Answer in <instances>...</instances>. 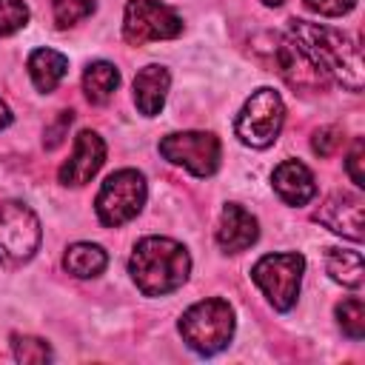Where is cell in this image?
I'll list each match as a JSON object with an SVG mask.
<instances>
[{"instance_id":"cell-1","label":"cell","mask_w":365,"mask_h":365,"mask_svg":"<svg viewBox=\"0 0 365 365\" xmlns=\"http://www.w3.org/2000/svg\"><path fill=\"white\" fill-rule=\"evenodd\" d=\"M291 34L297 40V48L325 74H331L336 83H342L351 91L362 88V51L359 46L331 29V26H319V23H308V20H294L291 23Z\"/></svg>"},{"instance_id":"cell-2","label":"cell","mask_w":365,"mask_h":365,"mask_svg":"<svg viewBox=\"0 0 365 365\" xmlns=\"http://www.w3.org/2000/svg\"><path fill=\"white\" fill-rule=\"evenodd\" d=\"M128 271L145 297H163L177 291L191 271L188 251L168 237H145L137 242Z\"/></svg>"},{"instance_id":"cell-3","label":"cell","mask_w":365,"mask_h":365,"mask_svg":"<svg viewBox=\"0 0 365 365\" xmlns=\"http://www.w3.org/2000/svg\"><path fill=\"white\" fill-rule=\"evenodd\" d=\"M180 334L185 345L202 356L222 351L234 334V311L225 299H202L180 317Z\"/></svg>"},{"instance_id":"cell-4","label":"cell","mask_w":365,"mask_h":365,"mask_svg":"<svg viewBox=\"0 0 365 365\" xmlns=\"http://www.w3.org/2000/svg\"><path fill=\"white\" fill-rule=\"evenodd\" d=\"M282 120H285V106H282V97L274 91V88H257L242 111L237 114V123H234V131L237 137L251 145V148H268L279 128H282Z\"/></svg>"},{"instance_id":"cell-5","label":"cell","mask_w":365,"mask_h":365,"mask_svg":"<svg viewBox=\"0 0 365 365\" xmlns=\"http://www.w3.org/2000/svg\"><path fill=\"white\" fill-rule=\"evenodd\" d=\"M40 220L26 202H0V262L20 265L31 259L40 245Z\"/></svg>"},{"instance_id":"cell-6","label":"cell","mask_w":365,"mask_h":365,"mask_svg":"<svg viewBox=\"0 0 365 365\" xmlns=\"http://www.w3.org/2000/svg\"><path fill=\"white\" fill-rule=\"evenodd\" d=\"M302 268H305L302 254H265L254 265L251 277L277 311H288L299 297Z\"/></svg>"},{"instance_id":"cell-7","label":"cell","mask_w":365,"mask_h":365,"mask_svg":"<svg viewBox=\"0 0 365 365\" xmlns=\"http://www.w3.org/2000/svg\"><path fill=\"white\" fill-rule=\"evenodd\" d=\"M143 205H145V180L134 168L114 171L97 194V217L103 225L111 228L137 217Z\"/></svg>"},{"instance_id":"cell-8","label":"cell","mask_w":365,"mask_h":365,"mask_svg":"<svg viewBox=\"0 0 365 365\" xmlns=\"http://www.w3.org/2000/svg\"><path fill=\"white\" fill-rule=\"evenodd\" d=\"M182 34V20L174 9L157 0H128L123 17V37L131 46H145L151 40H174Z\"/></svg>"},{"instance_id":"cell-9","label":"cell","mask_w":365,"mask_h":365,"mask_svg":"<svg viewBox=\"0 0 365 365\" xmlns=\"http://www.w3.org/2000/svg\"><path fill=\"white\" fill-rule=\"evenodd\" d=\"M160 154L197 177H211L220 165V140L208 131H180L160 140Z\"/></svg>"},{"instance_id":"cell-10","label":"cell","mask_w":365,"mask_h":365,"mask_svg":"<svg viewBox=\"0 0 365 365\" xmlns=\"http://www.w3.org/2000/svg\"><path fill=\"white\" fill-rule=\"evenodd\" d=\"M317 220H319L322 225H328L331 231H336V234L354 240V242H359V240L365 237V231H362V228H365V214H362V200H359L356 194H348V191L331 194V197L319 205Z\"/></svg>"},{"instance_id":"cell-11","label":"cell","mask_w":365,"mask_h":365,"mask_svg":"<svg viewBox=\"0 0 365 365\" xmlns=\"http://www.w3.org/2000/svg\"><path fill=\"white\" fill-rule=\"evenodd\" d=\"M103 160H106V143L100 140V134L80 131L77 140H74L71 157L60 168V182H66V185H83V182H88L100 171Z\"/></svg>"},{"instance_id":"cell-12","label":"cell","mask_w":365,"mask_h":365,"mask_svg":"<svg viewBox=\"0 0 365 365\" xmlns=\"http://www.w3.org/2000/svg\"><path fill=\"white\" fill-rule=\"evenodd\" d=\"M259 237V225L257 220L237 202H228L222 208L220 217V228H217V242L222 251H245L248 245H254Z\"/></svg>"},{"instance_id":"cell-13","label":"cell","mask_w":365,"mask_h":365,"mask_svg":"<svg viewBox=\"0 0 365 365\" xmlns=\"http://www.w3.org/2000/svg\"><path fill=\"white\" fill-rule=\"evenodd\" d=\"M274 188L288 205H305L317 194L314 174L299 160H285L274 168Z\"/></svg>"},{"instance_id":"cell-14","label":"cell","mask_w":365,"mask_h":365,"mask_svg":"<svg viewBox=\"0 0 365 365\" xmlns=\"http://www.w3.org/2000/svg\"><path fill=\"white\" fill-rule=\"evenodd\" d=\"M168 71L163 66H145L137 71L134 77V103L140 108V114L145 117H154L160 114L163 103H165V94H168Z\"/></svg>"},{"instance_id":"cell-15","label":"cell","mask_w":365,"mask_h":365,"mask_svg":"<svg viewBox=\"0 0 365 365\" xmlns=\"http://www.w3.org/2000/svg\"><path fill=\"white\" fill-rule=\"evenodd\" d=\"M277 66L282 68L285 80L297 88H317L322 86V71L291 43V40H282L277 46Z\"/></svg>"},{"instance_id":"cell-16","label":"cell","mask_w":365,"mask_h":365,"mask_svg":"<svg viewBox=\"0 0 365 365\" xmlns=\"http://www.w3.org/2000/svg\"><path fill=\"white\" fill-rule=\"evenodd\" d=\"M68 71V57L54 48H37L29 57V74L40 91H54Z\"/></svg>"},{"instance_id":"cell-17","label":"cell","mask_w":365,"mask_h":365,"mask_svg":"<svg viewBox=\"0 0 365 365\" xmlns=\"http://www.w3.org/2000/svg\"><path fill=\"white\" fill-rule=\"evenodd\" d=\"M63 265H66L68 274H74V277H80V279H88V277L103 274V268L108 265V257H106V251H103L100 245H94V242H74V245L66 251Z\"/></svg>"},{"instance_id":"cell-18","label":"cell","mask_w":365,"mask_h":365,"mask_svg":"<svg viewBox=\"0 0 365 365\" xmlns=\"http://www.w3.org/2000/svg\"><path fill=\"white\" fill-rule=\"evenodd\" d=\"M328 274L334 282L345 285V288H359L362 285V254L359 251H348V248H328L325 257Z\"/></svg>"},{"instance_id":"cell-19","label":"cell","mask_w":365,"mask_h":365,"mask_svg":"<svg viewBox=\"0 0 365 365\" xmlns=\"http://www.w3.org/2000/svg\"><path fill=\"white\" fill-rule=\"evenodd\" d=\"M117 86H120V71L106 60L91 63L83 74V91L91 103H106L117 91Z\"/></svg>"},{"instance_id":"cell-20","label":"cell","mask_w":365,"mask_h":365,"mask_svg":"<svg viewBox=\"0 0 365 365\" xmlns=\"http://www.w3.org/2000/svg\"><path fill=\"white\" fill-rule=\"evenodd\" d=\"M336 317H339V325L342 331L351 336V339H362L365 336V305L359 297H348L336 305Z\"/></svg>"},{"instance_id":"cell-21","label":"cell","mask_w":365,"mask_h":365,"mask_svg":"<svg viewBox=\"0 0 365 365\" xmlns=\"http://www.w3.org/2000/svg\"><path fill=\"white\" fill-rule=\"evenodd\" d=\"M11 351H14V359H17V362H48V359H51V348H48V342L40 339V336L14 334V336H11Z\"/></svg>"},{"instance_id":"cell-22","label":"cell","mask_w":365,"mask_h":365,"mask_svg":"<svg viewBox=\"0 0 365 365\" xmlns=\"http://www.w3.org/2000/svg\"><path fill=\"white\" fill-rule=\"evenodd\" d=\"M97 0H51V9H54V23L60 29H68L80 20H86L91 11H94Z\"/></svg>"},{"instance_id":"cell-23","label":"cell","mask_w":365,"mask_h":365,"mask_svg":"<svg viewBox=\"0 0 365 365\" xmlns=\"http://www.w3.org/2000/svg\"><path fill=\"white\" fill-rule=\"evenodd\" d=\"M29 23V6L23 0H0V37L20 31Z\"/></svg>"},{"instance_id":"cell-24","label":"cell","mask_w":365,"mask_h":365,"mask_svg":"<svg viewBox=\"0 0 365 365\" xmlns=\"http://www.w3.org/2000/svg\"><path fill=\"white\" fill-rule=\"evenodd\" d=\"M339 145H342V128H336V125L319 128V131L314 134V140H311V148H314L319 157H331Z\"/></svg>"},{"instance_id":"cell-25","label":"cell","mask_w":365,"mask_h":365,"mask_svg":"<svg viewBox=\"0 0 365 365\" xmlns=\"http://www.w3.org/2000/svg\"><path fill=\"white\" fill-rule=\"evenodd\" d=\"M354 3H356V0H305V6H308L311 11L325 14V17H339V14L351 11Z\"/></svg>"},{"instance_id":"cell-26","label":"cell","mask_w":365,"mask_h":365,"mask_svg":"<svg viewBox=\"0 0 365 365\" xmlns=\"http://www.w3.org/2000/svg\"><path fill=\"white\" fill-rule=\"evenodd\" d=\"M71 120H74V114H71V111H60V114H57V123L46 128V148H57V145L63 143L66 128L71 125Z\"/></svg>"},{"instance_id":"cell-27","label":"cell","mask_w":365,"mask_h":365,"mask_svg":"<svg viewBox=\"0 0 365 365\" xmlns=\"http://www.w3.org/2000/svg\"><path fill=\"white\" fill-rule=\"evenodd\" d=\"M348 174H351V180L362 188L365 185V174H362V143L356 140L354 143V151L348 154Z\"/></svg>"},{"instance_id":"cell-28","label":"cell","mask_w":365,"mask_h":365,"mask_svg":"<svg viewBox=\"0 0 365 365\" xmlns=\"http://www.w3.org/2000/svg\"><path fill=\"white\" fill-rule=\"evenodd\" d=\"M11 123V111H9V106L0 100V128H6Z\"/></svg>"},{"instance_id":"cell-29","label":"cell","mask_w":365,"mask_h":365,"mask_svg":"<svg viewBox=\"0 0 365 365\" xmlns=\"http://www.w3.org/2000/svg\"><path fill=\"white\" fill-rule=\"evenodd\" d=\"M262 3H265V6H279L282 0H262Z\"/></svg>"}]
</instances>
